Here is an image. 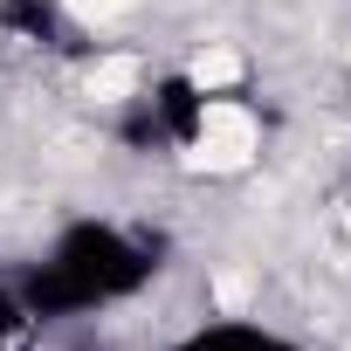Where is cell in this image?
Returning <instances> with one entry per match:
<instances>
[{
  "instance_id": "obj_2",
  "label": "cell",
  "mask_w": 351,
  "mask_h": 351,
  "mask_svg": "<svg viewBox=\"0 0 351 351\" xmlns=\"http://www.w3.org/2000/svg\"><path fill=\"white\" fill-rule=\"evenodd\" d=\"M186 76H193V90L214 97V90H228V83L241 76V56H234V49H200V56L186 62Z\"/></svg>"
},
{
  "instance_id": "obj_1",
  "label": "cell",
  "mask_w": 351,
  "mask_h": 351,
  "mask_svg": "<svg viewBox=\"0 0 351 351\" xmlns=\"http://www.w3.org/2000/svg\"><path fill=\"white\" fill-rule=\"evenodd\" d=\"M83 83H90V97H97V104H131V97H138V83H145V62H138V56H97Z\"/></svg>"
},
{
  "instance_id": "obj_3",
  "label": "cell",
  "mask_w": 351,
  "mask_h": 351,
  "mask_svg": "<svg viewBox=\"0 0 351 351\" xmlns=\"http://www.w3.org/2000/svg\"><path fill=\"white\" fill-rule=\"evenodd\" d=\"M62 8H69L83 28H110L117 14H131V8H138V0H62Z\"/></svg>"
}]
</instances>
